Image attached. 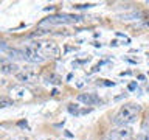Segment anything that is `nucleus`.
<instances>
[{
  "instance_id": "13",
  "label": "nucleus",
  "mask_w": 149,
  "mask_h": 140,
  "mask_svg": "<svg viewBox=\"0 0 149 140\" xmlns=\"http://www.w3.org/2000/svg\"><path fill=\"white\" fill-rule=\"evenodd\" d=\"M3 50H8V45H6V42L0 41V51H3Z\"/></svg>"
},
{
  "instance_id": "9",
  "label": "nucleus",
  "mask_w": 149,
  "mask_h": 140,
  "mask_svg": "<svg viewBox=\"0 0 149 140\" xmlns=\"http://www.w3.org/2000/svg\"><path fill=\"white\" fill-rule=\"evenodd\" d=\"M8 55H9V59H25V53H23L22 50H16V48H13V50H8Z\"/></svg>"
},
{
  "instance_id": "7",
  "label": "nucleus",
  "mask_w": 149,
  "mask_h": 140,
  "mask_svg": "<svg viewBox=\"0 0 149 140\" xmlns=\"http://www.w3.org/2000/svg\"><path fill=\"white\" fill-rule=\"evenodd\" d=\"M28 97H30V92H28L23 86H14L11 89V98L13 100L22 101V100H25V98H28Z\"/></svg>"
},
{
  "instance_id": "10",
  "label": "nucleus",
  "mask_w": 149,
  "mask_h": 140,
  "mask_svg": "<svg viewBox=\"0 0 149 140\" xmlns=\"http://www.w3.org/2000/svg\"><path fill=\"white\" fill-rule=\"evenodd\" d=\"M141 129H143V134H149V112L146 115V118L143 120V125H141Z\"/></svg>"
},
{
  "instance_id": "16",
  "label": "nucleus",
  "mask_w": 149,
  "mask_h": 140,
  "mask_svg": "<svg viewBox=\"0 0 149 140\" xmlns=\"http://www.w3.org/2000/svg\"><path fill=\"white\" fill-rule=\"evenodd\" d=\"M141 140H149V134H143L141 135Z\"/></svg>"
},
{
  "instance_id": "8",
  "label": "nucleus",
  "mask_w": 149,
  "mask_h": 140,
  "mask_svg": "<svg viewBox=\"0 0 149 140\" xmlns=\"http://www.w3.org/2000/svg\"><path fill=\"white\" fill-rule=\"evenodd\" d=\"M78 101L84 103L86 106H93V104L101 103V100L95 95V93H79V95H78Z\"/></svg>"
},
{
  "instance_id": "5",
  "label": "nucleus",
  "mask_w": 149,
  "mask_h": 140,
  "mask_svg": "<svg viewBox=\"0 0 149 140\" xmlns=\"http://www.w3.org/2000/svg\"><path fill=\"white\" fill-rule=\"evenodd\" d=\"M17 81H20L22 84H30V83H34L37 79V70L33 69V67H26V69H22L19 70V73L16 75Z\"/></svg>"
},
{
  "instance_id": "4",
  "label": "nucleus",
  "mask_w": 149,
  "mask_h": 140,
  "mask_svg": "<svg viewBox=\"0 0 149 140\" xmlns=\"http://www.w3.org/2000/svg\"><path fill=\"white\" fill-rule=\"evenodd\" d=\"M23 53H25V61H28V62L42 64L44 61H47V59L44 58V55H42L39 50H36L34 47H31L30 44L25 45V50H23Z\"/></svg>"
},
{
  "instance_id": "15",
  "label": "nucleus",
  "mask_w": 149,
  "mask_h": 140,
  "mask_svg": "<svg viewBox=\"0 0 149 140\" xmlns=\"http://www.w3.org/2000/svg\"><path fill=\"white\" fill-rule=\"evenodd\" d=\"M135 87H137V84H135V83H132V84H129V90H134Z\"/></svg>"
},
{
  "instance_id": "6",
  "label": "nucleus",
  "mask_w": 149,
  "mask_h": 140,
  "mask_svg": "<svg viewBox=\"0 0 149 140\" xmlns=\"http://www.w3.org/2000/svg\"><path fill=\"white\" fill-rule=\"evenodd\" d=\"M0 72L5 75H17L19 65L9 58H0Z\"/></svg>"
},
{
  "instance_id": "11",
  "label": "nucleus",
  "mask_w": 149,
  "mask_h": 140,
  "mask_svg": "<svg viewBox=\"0 0 149 140\" xmlns=\"http://www.w3.org/2000/svg\"><path fill=\"white\" fill-rule=\"evenodd\" d=\"M8 106H13V101L9 98H2L0 100V107H8Z\"/></svg>"
},
{
  "instance_id": "17",
  "label": "nucleus",
  "mask_w": 149,
  "mask_h": 140,
  "mask_svg": "<svg viewBox=\"0 0 149 140\" xmlns=\"http://www.w3.org/2000/svg\"><path fill=\"white\" fill-rule=\"evenodd\" d=\"M3 84H5V81H3L2 78H0V86H3Z\"/></svg>"
},
{
  "instance_id": "3",
  "label": "nucleus",
  "mask_w": 149,
  "mask_h": 140,
  "mask_svg": "<svg viewBox=\"0 0 149 140\" xmlns=\"http://www.w3.org/2000/svg\"><path fill=\"white\" fill-rule=\"evenodd\" d=\"M81 20V17L78 16H68V14H65V16H61V14H56V16H50V17H45L44 20L39 22V28L45 27V25H61V23H72V22H79Z\"/></svg>"
},
{
  "instance_id": "2",
  "label": "nucleus",
  "mask_w": 149,
  "mask_h": 140,
  "mask_svg": "<svg viewBox=\"0 0 149 140\" xmlns=\"http://www.w3.org/2000/svg\"><path fill=\"white\" fill-rule=\"evenodd\" d=\"M31 47H34L36 50H39L42 55H44L45 59H53L59 56V47L54 44V42L50 41H36V42H30Z\"/></svg>"
},
{
  "instance_id": "14",
  "label": "nucleus",
  "mask_w": 149,
  "mask_h": 140,
  "mask_svg": "<svg viewBox=\"0 0 149 140\" xmlns=\"http://www.w3.org/2000/svg\"><path fill=\"white\" fill-rule=\"evenodd\" d=\"M90 6L92 5H88V3L87 5H74V8H90Z\"/></svg>"
},
{
  "instance_id": "1",
  "label": "nucleus",
  "mask_w": 149,
  "mask_h": 140,
  "mask_svg": "<svg viewBox=\"0 0 149 140\" xmlns=\"http://www.w3.org/2000/svg\"><path fill=\"white\" fill-rule=\"evenodd\" d=\"M140 111H141V106L140 104H137V103H127V104L121 106L120 111L116 112V115L113 117V123L116 126H120V128L132 125L137 120Z\"/></svg>"
},
{
  "instance_id": "12",
  "label": "nucleus",
  "mask_w": 149,
  "mask_h": 140,
  "mask_svg": "<svg viewBox=\"0 0 149 140\" xmlns=\"http://www.w3.org/2000/svg\"><path fill=\"white\" fill-rule=\"evenodd\" d=\"M68 112H70V114H74V115L81 114V112L78 111V104H68Z\"/></svg>"
}]
</instances>
